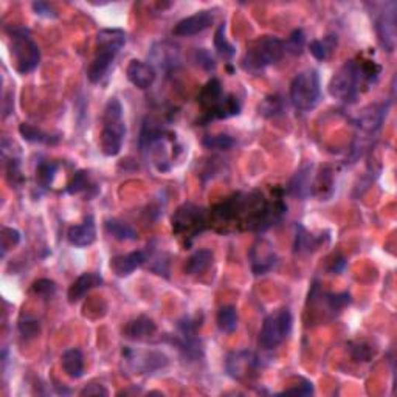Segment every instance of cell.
Segmentation results:
<instances>
[{"mask_svg": "<svg viewBox=\"0 0 397 397\" xmlns=\"http://www.w3.org/2000/svg\"><path fill=\"white\" fill-rule=\"evenodd\" d=\"M31 8L36 12L37 16L46 17V19H56L58 17V11H56L52 5L47 2H33Z\"/></svg>", "mask_w": 397, "mask_h": 397, "instance_id": "cell-49", "label": "cell"}, {"mask_svg": "<svg viewBox=\"0 0 397 397\" xmlns=\"http://www.w3.org/2000/svg\"><path fill=\"white\" fill-rule=\"evenodd\" d=\"M171 222L174 235L184 238L185 244L191 245L194 238L210 226V213L194 204H184L173 214Z\"/></svg>", "mask_w": 397, "mask_h": 397, "instance_id": "cell-8", "label": "cell"}, {"mask_svg": "<svg viewBox=\"0 0 397 397\" xmlns=\"http://www.w3.org/2000/svg\"><path fill=\"white\" fill-rule=\"evenodd\" d=\"M151 58L155 62V66H159L162 70H173L179 66L180 55L177 47H174L169 42H160L155 43L151 52Z\"/></svg>", "mask_w": 397, "mask_h": 397, "instance_id": "cell-25", "label": "cell"}, {"mask_svg": "<svg viewBox=\"0 0 397 397\" xmlns=\"http://www.w3.org/2000/svg\"><path fill=\"white\" fill-rule=\"evenodd\" d=\"M214 48L217 50L220 58L231 59L236 55V47L229 42L225 36V23L219 25L216 33H214Z\"/></svg>", "mask_w": 397, "mask_h": 397, "instance_id": "cell-36", "label": "cell"}, {"mask_svg": "<svg viewBox=\"0 0 397 397\" xmlns=\"http://www.w3.org/2000/svg\"><path fill=\"white\" fill-rule=\"evenodd\" d=\"M241 110L242 104L239 98L233 95V93H224V97L220 98L210 110L204 112V118L200 119V123H210L214 122V119H226L236 117L241 113Z\"/></svg>", "mask_w": 397, "mask_h": 397, "instance_id": "cell-18", "label": "cell"}, {"mask_svg": "<svg viewBox=\"0 0 397 397\" xmlns=\"http://www.w3.org/2000/svg\"><path fill=\"white\" fill-rule=\"evenodd\" d=\"M312 173H313V163L307 162L301 165L293 177L289 182L286 188V194L291 197L306 200L309 196H312Z\"/></svg>", "mask_w": 397, "mask_h": 397, "instance_id": "cell-17", "label": "cell"}, {"mask_svg": "<svg viewBox=\"0 0 397 397\" xmlns=\"http://www.w3.org/2000/svg\"><path fill=\"white\" fill-rule=\"evenodd\" d=\"M0 249H2V256L6 255V251L10 249L16 247V245L21 242V233L14 229H10V226H3L2 235H0Z\"/></svg>", "mask_w": 397, "mask_h": 397, "instance_id": "cell-43", "label": "cell"}, {"mask_svg": "<svg viewBox=\"0 0 397 397\" xmlns=\"http://www.w3.org/2000/svg\"><path fill=\"white\" fill-rule=\"evenodd\" d=\"M104 229L113 239H117V241L130 242L138 239L137 231L132 229L129 224H126L119 219H107L104 222Z\"/></svg>", "mask_w": 397, "mask_h": 397, "instance_id": "cell-31", "label": "cell"}, {"mask_svg": "<svg viewBox=\"0 0 397 397\" xmlns=\"http://www.w3.org/2000/svg\"><path fill=\"white\" fill-rule=\"evenodd\" d=\"M6 180L10 182L11 186H17L22 184V174H21V163L16 157H10V160L6 162Z\"/></svg>", "mask_w": 397, "mask_h": 397, "instance_id": "cell-44", "label": "cell"}, {"mask_svg": "<svg viewBox=\"0 0 397 397\" xmlns=\"http://www.w3.org/2000/svg\"><path fill=\"white\" fill-rule=\"evenodd\" d=\"M325 302H326V306L329 307V311L340 312L342 309H345L351 302V295L348 292L326 293L325 295Z\"/></svg>", "mask_w": 397, "mask_h": 397, "instance_id": "cell-42", "label": "cell"}, {"mask_svg": "<svg viewBox=\"0 0 397 397\" xmlns=\"http://www.w3.org/2000/svg\"><path fill=\"white\" fill-rule=\"evenodd\" d=\"M213 21L214 17L211 14V11L206 10L197 11L196 14L188 16L185 19H182L180 22H177V25H175L173 30V35L177 37H191L200 35L202 31H205L206 28L211 27Z\"/></svg>", "mask_w": 397, "mask_h": 397, "instance_id": "cell-16", "label": "cell"}, {"mask_svg": "<svg viewBox=\"0 0 397 397\" xmlns=\"http://www.w3.org/2000/svg\"><path fill=\"white\" fill-rule=\"evenodd\" d=\"M321 99L320 75L315 68L300 72L292 79L291 101L293 107L300 112H311L318 106Z\"/></svg>", "mask_w": 397, "mask_h": 397, "instance_id": "cell-9", "label": "cell"}, {"mask_svg": "<svg viewBox=\"0 0 397 397\" xmlns=\"http://www.w3.org/2000/svg\"><path fill=\"white\" fill-rule=\"evenodd\" d=\"M287 213L282 197L267 200L260 191L236 193L213 208L210 224H235L239 230L266 231L280 224Z\"/></svg>", "mask_w": 397, "mask_h": 397, "instance_id": "cell-1", "label": "cell"}, {"mask_svg": "<svg viewBox=\"0 0 397 397\" xmlns=\"http://www.w3.org/2000/svg\"><path fill=\"white\" fill-rule=\"evenodd\" d=\"M123 369L128 374H154L168 367V357L162 351L155 349H134L124 348L123 352Z\"/></svg>", "mask_w": 397, "mask_h": 397, "instance_id": "cell-11", "label": "cell"}, {"mask_svg": "<svg viewBox=\"0 0 397 397\" xmlns=\"http://www.w3.org/2000/svg\"><path fill=\"white\" fill-rule=\"evenodd\" d=\"M284 52V42L280 37L260 36L247 43L242 67L250 73H260L269 66L276 64Z\"/></svg>", "mask_w": 397, "mask_h": 397, "instance_id": "cell-6", "label": "cell"}, {"mask_svg": "<svg viewBox=\"0 0 397 397\" xmlns=\"http://www.w3.org/2000/svg\"><path fill=\"white\" fill-rule=\"evenodd\" d=\"M202 144L206 149H217V151H229L235 146V138L229 134H217V135H206Z\"/></svg>", "mask_w": 397, "mask_h": 397, "instance_id": "cell-39", "label": "cell"}, {"mask_svg": "<svg viewBox=\"0 0 397 397\" xmlns=\"http://www.w3.org/2000/svg\"><path fill=\"white\" fill-rule=\"evenodd\" d=\"M146 264V251H130L128 255H118L110 260V269L119 278H126L137 269Z\"/></svg>", "mask_w": 397, "mask_h": 397, "instance_id": "cell-21", "label": "cell"}, {"mask_svg": "<svg viewBox=\"0 0 397 397\" xmlns=\"http://www.w3.org/2000/svg\"><path fill=\"white\" fill-rule=\"evenodd\" d=\"M333 191H336L333 173L329 166H325L312 182V196H317L320 200H329Z\"/></svg>", "mask_w": 397, "mask_h": 397, "instance_id": "cell-26", "label": "cell"}, {"mask_svg": "<svg viewBox=\"0 0 397 397\" xmlns=\"http://www.w3.org/2000/svg\"><path fill=\"white\" fill-rule=\"evenodd\" d=\"M126 124L123 119V106L117 98L107 101L103 113V129L99 135L101 153L106 157H115L123 149Z\"/></svg>", "mask_w": 397, "mask_h": 397, "instance_id": "cell-5", "label": "cell"}, {"mask_svg": "<svg viewBox=\"0 0 397 397\" xmlns=\"http://www.w3.org/2000/svg\"><path fill=\"white\" fill-rule=\"evenodd\" d=\"M194 61H196V64L199 67H202L206 72H211L216 68V61H214L213 55L208 52L206 48H197L196 52H194Z\"/></svg>", "mask_w": 397, "mask_h": 397, "instance_id": "cell-47", "label": "cell"}, {"mask_svg": "<svg viewBox=\"0 0 397 397\" xmlns=\"http://www.w3.org/2000/svg\"><path fill=\"white\" fill-rule=\"evenodd\" d=\"M67 239L75 247H90L97 239L95 220H93L92 216H87L83 224L72 225L67 231Z\"/></svg>", "mask_w": 397, "mask_h": 397, "instance_id": "cell-22", "label": "cell"}, {"mask_svg": "<svg viewBox=\"0 0 397 397\" xmlns=\"http://www.w3.org/2000/svg\"><path fill=\"white\" fill-rule=\"evenodd\" d=\"M346 264H348V261H346L345 256L342 255L333 256V260L327 264V272L331 275H340L346 269Z\"/></svg>", "mask_w": 397, "mask_h": 397, "instance_id": "cell-50", "label": "cell"}, {"mask_svg": "<svg viewBox=\"0 0 397 397\" xmlns=\"http://www.w3.org/2000/svg\"><path fill=\"white\" fill-rule=\"evenodd\" d=\"M177 345L188 362H197L204 356L200 337L197 336V321L191 317H184L177 323V333L174 336V342Z\"/></svg>", "mask_w": 397, "mask_h": 397, "instance_id": "cell-12", "label": "cell"}, {"mask_svg": "<svg viewBox=\"0 0 397 397\" xmlns=\"http://www.w3.org/2000/svg\"><path fill=\"white\" fill-rule=\"evenodd\" d=\"M31 292L42 300H50L56 293V284L55 281L47 278L37 280L33 282V286H31Z\"/></svg>", "mask_w": 397, "mask_h": 397, "instance_id": "cell-41", "label": "cell"}, {"mask_svg": "<svg viewBox=\"0 0 397 397\" xmlns=\"http://www.w3.org/2000/svg\"><path fill=\"white\" fill-rule=\"evenodd\" d=\"M61 365L70 379H81L84 376V356L78 348L67 349L61 357Z\"/></svg>", "mask_w": 397, "mask_h": 397, "instance_id": "cell-27", "label": "cell"}, {"mask_svg": "<svg viewBox=\"0 0 397 397\" xmlns=\"http://www.w3.org/2000/svg\"><path fill=\"white\" fill-rule=\"evenodd\" d=\"M260 358H258L253 352L242 349V351H233L226 356L225 369L230 377L235 380H244L249 376L255 374L256 369L260 368Z\"/></svg>", "mask_w": 397, "mask_h": 397, "instance_id": "cell-15", "label": "cell"}, {"mask_svg": "<svg viewBox=\"0 0 397 397\" xmlns=\"http://www.w3.org/2000/svg\"><path fill=\"white\" fill-rule=\"evenodd\" d=\"M138 144L144 155H148L157 169L162 173L169 171V153L168 149H175V137L168 132L160 123L153 118H146L138 138Z\"/></svg>", "mask_w": 397, "mask_h": 397, "instance_id": "cell-3", "label": "cell"}, {"mask_svg": "<svg viewBox=\"0 0 397 397\" xmlns=\"http://www.w3.org/2000/svg\"><path fill=\"white\" fill-rule=\"evenodd\" d=\"M280 394H295V396H312L313 394V385L311 380L301 379V383H297L292 388H287Z\"/></svg>", "mask_w": 397, "mask_h": 397, "instance_id": "cell-48", "label": "cell"}, {"mask_svg": "<svg viewBox=\"0 0 397 397\" xmlns=\"http://www.w3.org/2000/svg\"><path fill=\"white\" fill-rule=\"evenodd\" d=\"M304 46H306L304 31H302L301 28H297V30H293L291 36L287 37V41L284 42V50L287 53L300 56L302 53V50H304Z\"/></svg>", "mask_w": 397, "mask_h": 397, "instance_id": "cell-40", "label": "cell"}, {"mask_svg": "<svg viewBox=\"0 0 397 397\" xmlns=\"http://www.w3.org/2000/svg\"><path fill=\"white\" fill-rule=\"evenodd\" d=\"M10 36V53L16 70L21 75L31 73L41 62L39 46L31 39L30 30L25 27H12Z\"/></svg>", "mask_w": 397, "mask_h": 397, "instance_id": "cell-7", "label": "cell"}, {"mask_svg": "<svg viewBox=\"0 0 397 397\" xmlns=\"http://www.w3.org/2000/svg\"><path fill=\"white\" fill-rule=\"evenodd\" d=\"M238 321H239V317H238V311L235 306H224L219 309L216 323L220 332H225V333L235 332L238 327Z\"/></svg>", "mask_w": 397, "mask_h": 397, "instance_id": "cell-34", "label": "cell"}, {"mask_svg": "<svg viewBox=\"0 0 397 397\" xmlns=\"http://www.w3.org/2000/svg\"><path fill=\"white\" fill-rule=\"evenodd\" d=\"M338 37L337 35H327L323 39H315L309 43V50H311L312 56L317 61H326L332 55L333 50L337 48Z\"/></svg>", "mask_w": 397, "mask_h": 397, "instance_id": "cell-32", "label": "cell"}, {"mask_svg": "<svg viewBox=\"0 0 397 397\" xmlns=\"http://www.w3.org/2000/svg\"><path fill=\"white\" fill-rule=\"evenodd\" d=\"M222 97H224L222 84H220V81L217 78H211L204 87H202V90L197 95V101L204 112H206L210 110Z\"/></svg>", "mask_w": 397, "mask_h": 397, "instance_id": "cell-29", "label": "cell"}, {"mask_svg": "<svg viewBox=\"0 0 397 397\" xmlns=\"http://www.w3.org/2000/svg\"><path fill=\"white\" fill-rule=\"evenodd\" d=\"M382 73V66L368 59H349L338 68L329 83L332 98L346 104L356 103L360 93L367 92L377 83Z\"/></svg>", "mask_w": 397, "mask_h": 397, "instance_id": "cell-2", "label": "cell"}, {"mask_svg": "<svg viewBox=\"0 0 397 397\" xmlns=\"http://www.w3.org/2000/svg\"><path fill=\"white\" fill-rule=\"evenodd\" d=\"M293 317L291 309L282 307L264 320L260 332V346L266 351L276 349L291 336Z\"/></svg>", "mask_w": 397, "mask_h": 397, "instance_id": "cell-10", "label": "cell"}, {"mask_svg": "<svg viewBox=\"0 0 397 397\" xmlns=\"http://www.w3.org/2000/svg\"><path fill=\"white\" fill-rule=\"evenodd\" d=\"M157 333V325L146 315H138L137 318L126 323L123 336L132 342H148Z\"/></svg>", "mask_w": 397, "mask_h": 397, "instance_id": "cell-20", "label": "cell"}, {"mask_svg": "<svg viewBox=\"0 0 397 397\" xmlns=\"http://www.w3.org/2000/svg\"><path fill=\"white\" fill-rule=\"evenodd\" d=\"M213 264V251L208 249H200L188 258L185 262V273L186 275H200Z\"/></svg>", "mask_w": 397, "mask_h": 397, "instance_id": "cell-30", "label": "cell"}, {"mask_svg": "<svg viewBox=\"0 0 397 397\" xmlns=\"http://www.w3.org/2000/svg\"><path fill=\"white\" fill-rule=\"evenodd\" d=\"M126 75H128L130 84L140 90L149 89V87L154 84L157 77L154 66L140 59H132L129 62L128 68H126Z\"/></svg>", "mask_w": 397, "mask_h": 397, "instance_id": "cell-19", "label": "cell"}, {"mask_svg": "<svg viewBox=\"0 0 397 397\" xmlns=\"http://www.w3.org/2000/svg\"><path fill=\"white\" fill-rule=\"evenodd\" d=\"M379 8L380 10L376 12L374 19L377 39H379V43L383 50H387L388 53H393L396 50V41H397V30H396L397 3L396 2L380 3Z\"/></svg>", "mask_w": 397, "mask_h": 397, "instance_id": "cell-13", "label": "cell"}, {"mask_svg": "<svg viewBox=\"0 0 397 397\" xmlns=\"http://www.w3.org/2000/svg\"><path fill=\"white\" fill-rule=\"evenodd\" d=\"M284 110V103L280 95H269L262 99L260 104V113L266 118L278 117Z\"/></svg>", "mask_w": 397, "mask_h": 397, "instance_id": "cell-37", "label": "cell"}, {"mask_svg": "<svg viewBox=\"0 0 397 397\" xmlns=\"http://www.w3.org/2000/svg\"><path fill=\"white\" fill-rule=\"evenodd\" d=\"M58 173V165L55 162H41L36 169V182L42 190H48Z\"/></svg>", "mask_w": 397, "mask_h": 397, "instance_id": "cell-35", "label": "cell"}, {"mask_svg": "<svg viewBox=\"0 0 397 397\" xmlns=\"http://www.w3.org/2000/svg\"><path fill=\"white\" fill-rule=\"evenodd\" d=\"M103 282H104L103 276L95 272L79 275L78 278L72 282V286L68 287L67 298L70 302H78L83 300L86 295L92 291V289L103 286Z\"/></svg>", "mask_w": 397, "mask_h": 397, "instance_id": "cell-24", "label": "cell"}, {"mask_svg": "<svg viewBox=\"0 0 397 397\" xmlns=\"http://www.w3.org/2000/svg\"><path fill=\"white\" fill-rule=\"evenodd\" d=\"M79 396H109V391L99 383H90L79 391Z\"/></svg>", "mask_w": 397, "mask_h": 397, "instance_id": "cell-51", "label": "cell"}, {"mask_svg": "<svg viewBox=\"0 0 397 397\" xmlns=\"http://www.w3.org/2000/svg\"><path fill=\"white\" fill-rule=\"evenodd\" d=\"M249 260L251 266V272L255 276H262L272 272L278 266V255H276L275 247L267 239L260 238L251 245L249 251Z\"/></svg>", "mask_w": 397, "mask_h": 397, "instance_id": "cell-14", "label": "cell"}, {"mask_svg": "<svg viewBox=\"0 0 397 397\" xmlns=\"http://www.w3.org/2000/svg\"><path fill=\"white\" fill-rule=\"evenodd\" d=\"M89 188V173L87 171H78L73 175V179L70 184L67 186V193L68 194H78L81 191H84Z\"/></svg>", "mask_w": 397, "mask_h": 397, "instance_id": "cell-45", "label": "cell"}, {"mask_svg": "<svg viewBox=\"0 0 397 397\" xmlns=\"http://www.w3.org/2000/svg\"><path fill=\"white\" fill-rule=\"evenodd\" d=\"M295 230H297V233H295V244H293L295 253H298V255L312 253V251L317 250L321 244H325L323 238L313 236L312 233H309L301 224H297Z\"/></svg>", "mask_w": 397, "mask_h": 397, "instance_id": "cell-28", "label": "cell"}, {"mask_svg": "<svg viewBox=\"0 0 397 397\" xmlns=\"http://www.w3.org/2000/svg\"><path fill=\"white\" fill-rule=\"evenodd\" d=\"M17 329H19V333H21L25 340L36 338L41 333V321L25 315V317L19 318Z\"/></svg>", "mask_w": 397, "mask_h": 397, "instance_id": "cell-38", "label": "cell"}, {"mask_svg": "<svg viewBox=\"0 0 397 397\" xmlns=\"http://www.w3.org/2000/svg\"><path fill=\"white\" fill-rule=\"evenodd\" d=\"M19 134L28 143H37V144H56L59 142V137L48 135L41 129H37L36 126H31L28 123H22L19 126Z\"/></svg>", "mask_w": 397, "mask_h": 397, "instance_id": "cell-33", "label": "cell"}, {"mask_svg": "<svg viewBox=\"0 0 397 397\" xmlns=\"http://www.w3.org/2000/svg\"><path fill=\"white\" fill-rule=\"evenodd\" d=\"M351 357L354 362H369L371 357L374 356L373 349H371V346H368L367 343H356V345H351Z\"/></svg>", "mask_w": 397, "mask_h": 397, "instance_id": "cell-46", "label": "cell"}, {"mask_svg": "<svg viewBox=\"0 0 397 397\" xmlns=\"http://www.w3.org/2000/svg\"><path fill=\"white\" fill-rule=\"evenodd\" d=\"M387 112H388V104L385 103L368 106L365 107L360 115H358L356 124L367 132H376L382 128L383 122H385Z\"/></svg>", "mask_w": 397, "mask_h": 397, "instance_id": "cell-23", "label": "cell"}, {"mask_svg": "<svg viewBox=\"0 0 397 397\" xmlns=\"http://www.w3.org/2000/svg\"><path fill=\"white\" fill-rule=\"evenodd\" d=\"M126 43V33L119 28H104L97 35V50L95 58L92 59L87 68V78L92 84H98L103 81L115 61L119 50Z\"/></svg>", "mask_w": 397, "mask_h": 397, "instance_id": "cell-4", "label": "cell"}]
</instances>
